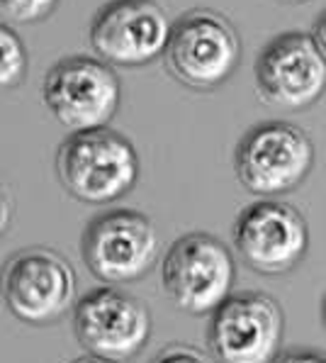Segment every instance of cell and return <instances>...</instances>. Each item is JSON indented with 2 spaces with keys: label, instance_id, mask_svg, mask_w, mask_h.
Returning a JSON list of instances; mask_svg holds the SVG:
<instances>
[{
  "label": "cell",
  "instance_id": "9",
  "mask_svg": "<svg viewBox=\"0 0 326 363\" xmlns=\"http://www.w3.org/2000/svg\"><path fill=\"white\" fill-rule=\"evenodd\" d=\"M71 312L78 344L110 363H127L142 354L154 329L149 307L120 286L88 290Z\"/></svg>",
  "mask_w": 326,
  "mask_h": 363
},
{
  "label": "cell",
  "instance_id": "8",
  "mask_svg": "<svg viewBox=\"0 0 326 363\" xmlns=\"http://www.w3.org/2000/svg\"><path fill=\"white\" fill-rule=\"evenodd\" d=\"M42 98L59 125L69 132H83L108 127L120 110L122 86L105 61L76 54L59 59L47 71Z\"/></svg>",
  "mask_w": 326,
  "mask_h": 363
},
{
  "label": "cell",
  "instance_id": "7",
  "mask_svg": "<svg viewBox=\"0 0 326 363\" xmlns=\"http://www.w3.org/2000/svg\"><path fill=\"white\" fill-rule=\"evenodd\" d=\"M210 317L207 356L212 363H273L283 349L285 315L273 295L232 293Z\"/></svg>",
  "mask_w": 326,
  "mask_h": 363
},
{
  "label": "cell",
  "instance_id": "19",
  "mask_svg": "<svg viewBox=\"0 0 326 363\" xmlns=\"http://www.w3.org/2000/svg\"><path fill=\"white\" fill-rule=\"evenodd\" d=\"M278 3H292V5H295V3H307V0H278Z\"/></svg>",
  "mask_w": 326,
  "mask_h": 363
},
{
  "label": "cell",
  "instance_id": "12",
  "mask_svg": "<svg viewBox=\"0 0 326 363\" xmlns=\"http://www.w3.org/2000/svg\"><path fill=\"white\" fill-rule=\"evenodd\" d=\"M171 20L156 0H110L91 22V47L100 61L120 69H139L159 59Z\"/></svg>",
  "mask_w": 326,
  "mask_h": 363
},
{
  "label": "cell",
  "instance_id": "15",
  "mask_svg": "<svg viewBox=\"0 0 326 363\" xmlns=\"http://www.w3.org/2000/svg\"><path fill=\"white\" fill-rule=\"evenodd\" d=\"M151 363H212V359L190 344H168L154 356Z\"/></svg>",
  "mask_w": 326,
  "mask_h": 363
},
{
  "label": "cell",
  "instance_id": "1",
  "mask_svg": "<svg viewBox=\"0 0 326 363\" xmlns=\"http://www.w3.org/2000/svg\"><path fill=\"white\" fill-rule=\"evenodd\" d=\"M56 176L64 191L83 205H108L134 191L139 154L112 127L69 132L56 149Z\"/></svg>",
  "mask_w": 326,
  "mask_h": 363
},
{
  "label": "cell",
  "instance_id": "16",
  "mask_svg": "<svg viewBox=\"0 0 326 363\" xmlns=\"http://www.w3.org/2000/svg\"><path fill=\"white\" fill-rule=\"evenodd\" d=\"M273 363H326L324 351L319 349H292L280 351Z\"/></svg>",
  "mask_w": 326,
  "mask_h": 363
},
{
  "label": "cell",
  "instance_id": "17",
  "mask_svg": "<svg viewBox=\"0 0 326 363\" xmlns=\"http://www.w3.org/2000/svg\"><path fill=\"white\" fill-rule=\"evenodd\" d=\"M10 220H13V198H10L5 181L0 178V239L10 230Z\"/></svg>",
  "mask_w": 326,
  "mask_h": 363
},
{
  "label": "cell",
  "instance_id": "13",
  "mask_svg": "<svg viewBox=\"0 0 326 363\" xmlns=\"http://www.w3.org/2000/svg\"><path fill=\"white\" fill-rule=\"evenodd\" d=\"M30 57L25 42L8 22H0V93L15 91L25 83Z\"/></svg>",
  "mask_w": 326,
  "mask_h": 363
},
{
  "label": "cell",
  "instance_id": "11",
  "mask_svg": "<svg viewBox=\"0 0 326 363\" xmlns=\"http://www.w3.org/2000/svg\"><path fill=\"white\" fill-rule=\"evenodd\" d=\"M256 96L290 113L309 110L324 96V47L309 32H285L263 47L256 59Z\"/></svg>",
  "mask_w": 326,
  "mask_h": 363
},
{
  "label": "cell",
  "instance_id": "4",
  "mask_svg": "<svg viewBox=\"0 0 326 363\" xmlns=\"http://www.w3.org/2000/svg\"><path fill=\"white\" fill-rule=\"evenodd\" d=\"M314 169V144L305 130L285 120H266L239 139L234 171L244 191L278 198L302 186Z\"/></svg>",
  "mask_w": 326,
  "mask_h": 363
},
{
  "label": "cell",
  "instance_id": "18",
  "mask_svg": "<svg viewBox=\"0 0 326 363\" xmlns=\"http://www.w3.org/2000/svg\"><path fill=\"white\" fill-rule=\"evenodd\" d=\"M71 363H110V361H103V359H95V356H86V359H76Z\"/></svg>",
  "mask_w": 326,
  "mask_h": 363
},
{
  "label": "cell",
  "instance_id": "6",
  "mask_svg": "<svg viewBox=\"0 0 326 363\" xmlns=\"http://www.w3.org/2000/svg\"><path fill=\"white\" fill-rule=\"evenodd\" d=\"M236 264L232 249L215 234L188 232L168 247L161 283L173 305L188 315H210L232 295Z\"/></svg>",
  "mask_w": 326,
  "mask_h": 363
},
{
  "label": "cell",
  "instance_id": "14",
  "mask_svg": "<svg viewBox=\"0 0 326 363\" xmlns=\"http://www.w3.org/2000/svg\"><path fill=\"white\" fill-rule=\"evenodd\" d=\"M59 0H0V10L5 18L20 25H32V22H42L56 10Z\"/></svg>",
  "mask_w": 326,
  "mask_h": 363
},
{
  "label": "cell",
  "instance_id": "2",
  "mask_svg": "<svg viewBox=\"0 0 326 363\" xmlns=\"http://www.w3.org/2000/svg\"><path fill=\"white\" fill-rule=\"evenodd\" d=\"M163 66L181 86L212 93L229 81L241 61V37L232 20L212 8H193L171 25Z\"/></svg>",
  "mask_w": 326,
  "mask_h": 363
},
{
  "label": "cell",
  "instance_id": "3",
  "mask_svg": "<svg viewBox=\"0 0 326 363\" xmlns=\"http://www.w3.org/2000/svg\"><path fill=\"white\" fill-rule=\"evenodd\" d=\"M76 271L64 254L27 247L10 254L0 271V293L10 315L32 327L61 322L76 305Z\"/></svg>",
  "mask_w": 326,
  "mask_h": 363
},
{
  "label": "cell",
  "instance_id": "10",
  "mask_svg": "<svg viewBox=\"0 0 326 363\" xmlns=\"http://www.w3.org/2000/svg\"><path fill=\"white\" fill-rule=\"evenodd\" d=\"M232 239L239 259L251 271L261 276H285L305 259L309 227L295 205L263 198L239 212Z\"/></svg>",
  "mask_w": 326,
  "mask_h": 363
},
{
  "label": "cell",
  "instance_id": "5",
  "mask_svg": "<svg viewBox=\"0 0 326 363\" xmlns=\"http://www.w3.org/2000/svg\"><path fill=\"white\" fill-rule=\"evenodd\" d=\"M88 271L105 286L137 283L154 271L161 237L154 220L132 208H115L88 222L81 239Z\"/></svg>",
  "mask_w": 326,
  "mask_h": 363
}]
</instances>
